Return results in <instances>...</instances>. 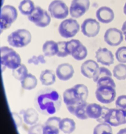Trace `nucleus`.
I'll list each match as a JSON object with an SVG mask.
<instances>
[{"instance_id": "nucleus-38", "label": "nucleus", "mask_w": 126, "mask_h": 134, "mask_svg": "<svg viewBox=\"0 0 126 134\" xmlns=\"http://www.w3.org/2000/svg\"><path fill=\"white\" fill-rule=\"evenodd\" d=\"M110 109L107 107H102V114L100 116L99 118L97 120V121L99 123H105V118L106 116V114H107L108 112L109 111Z\"/></svg>"}, {"instance_id": "nucleus-36", "label": "nucleus", "mask_w": 126, "mask_h": 134, "mask_svg": "<svg viewBox=\"0 0 126 134\" xmlns=\"http://www.w3.org/2000/svg\"><path fill=\"white\" fill-rule=\"evenodd\" d=\"M43 126L41 124H36L30 127L28 134H43Z\"/></svg>"}, {"instance_id": "nucleus-26", "label": "nucleus", "mask_w": 126, "mask_h": 134, "mask_svg": "<svg viewBox=\"0 0 126 134\" xmlns=\"http://www.w3.org/2000/svg\"><path fill=\"white\" fill-rule=\"evenodd\" d=\"M113 76L118 80H126V64L119 63L116 65L113 69Z\"/></svg>"}, {"instance_id": "nucleus-42", "label": "nucleus", "mask_w": 126, "mask_h": 134, "mask_svg": "<svg viewBox=\"0 0 126 134\" xmlns=\"http://www.w3.org/2000/svg\"><path fill=\"white\" fill-rule=\"evenodd\" d=\"M123 13H124L125 15H126V3H125L124 7H123Z\"/></svg>"}, {"instance_id": "nucleus-6", "label": "nucleus", "mask_w": 126, "mask_h": 134, "mask_svg": "<svg viewBox=\"0 0 126 134\" xmlns=\"http://www.w3.org/2000/svg\"><path fill=\"white\" fill-rule=\"evenodd\" d=\"M48 11L51 17L63 20L70 13V9L62 0H54L49 5Z\"/></svg>"}, {"instance_id": "nucleus-23", "label": "nucleus", "mask_w": 126, "mask_h": 134, "mask_svg": "<svg viewBox=\"0 0 126 134\" xmlns=\"http://www.w3.org/2000/svg\"><path fill=\"white\" fill-rule=\"evenodd\" d=\"M59 129L63 133L70 134L74 132L76 129V122L72 118H65L60 120L59 124Z\"/></svg>"}, {"instance_id": "nucleus-35", "label": "nucleus", "mask_w": 126, "mask_h": 134, "mask_svg": "<svg viewBox=\"0 0 126 134\" xmlns=\"http://www.w3.org/2000/svg\"><path fill=\"white\" fill-rule=\"evenodd\" d=\"M45 55H39V56H33L28 60V64H34V65H38L39 64H45L46 60L45 59Z\"/></svg>"}, {"instance_id": "nucleus-39", "label": "nucleus", "mask_w": 126, "mask_h": 134, "mask_svg": "<svg viewBox=\"0 0 126 134\" xmlns=\"http://www.w3.org/2000/svg\"><path fill=\"white\" fill-rule=\"evenodd\" d=\"M13 114V117L14 120H15V124H16V127H19V126H20L22 125V118L19 116V114L17 113H12Z\"/></svg>"}, {"instance_id": "nucleus-21", "label": "nucleus", "mask_w": 126, "mask_h": 134, "mask_svg": "<svg viewBox=\"0 0 126 134\" xmlns=\"http://www.w3.org/2000/svg\"><path fill=\"white\" fill-rule=\"evenodd\" d=\"M56 74L51 70H45L42 72L39 76L42 84L49 86L54 84L56 81Z\"/></svg>"}, {"instance_id": "nucleus-19", "label": "nucleus", "mask_w": 126, "mask_h": 134, "mask_svg": "<svg viewBox=\"0 0 126 134\" xmlns=\"http://www.w3.org/2000/svg\"><path fill=\"white\" fill-rule=\"evenodd\" d=\"M21 113L23 114L24 122L28 125L33 126L36 124L39 119V114L38 112L36 109H32V108H30L25 110H22Z\"/></svg>"}, {"instance_id": "nucleus-22", "label": "nucleus", "mask_w": 126, "mask_h": 134, "mask_svg": "<svg viewBox=\"0 0 126 134\" xmlns=\"http://www.w3.org/2000/svg\"><path fill=\"white\" fill-rule=\"evenodd\" d=\"M86 112L89 118L97 120L102 114V107L97 103H88Z\"/></svg>"}, {"instance_id": "nucleus-27", "label": "nucleus", "mask_w": 126, "mask_h": 134, "mask_svg": "<svg viewBox=\"0 0 126 134\" xmlns=\"http://www.w3.org/2000/svg\"><path fill=\"white\" fill-rule=\"evenodd\" d=\"M12 74L15 79L19 81H22L28 76V69L24 64H21L16 69L13 70Z\"/></svg>"}, {"instance_id": "nucleus-2", "label": "nucleus", "mask_w": 126, "mask_h": 134, "mask_svg": "<svg viewBox=\"0 0 126 134\" xmlns=\"http://www.w3.org/2000/svg\"><path fill=\"white\" fill-rule=\"evenodd\" d=\"M1 63L2 66L14 70L21 64V58L12 48L2 46L1 47Z\"/></svg>"}, {"instance_id": "nucleus-8", "label": "nucleus", "mask_w": 126, "mask_h": 134, "mask_svg": "<svg viewBox=\"0 0 126 134\" xmlns=\"http://www.w3.org/2000/svg\"><path fill=\"white\" fill-rule=\"evenodd\" d=\"M67 49L69 55L76 60H82L87 55V49L78 40H71L67 42Z\"/></svg>"}, {"instance_id": "nucleus-15", "label": "nucleus", "mask_w": 126, "mask_h": 134, "mask_svg": "<svg viewBox=\"0 0 126 134\" xmlns=\"http://www.w3.org/2000/svg\"><path fill=\"white\" fill-rule=\"evenodd\" d=\"M74 74V67L68 63L59 64L56 69V77L62 81L69 80L72 78Z\"/></svg>"}, {"instance_id": "nucleus-12", "label": "nucleus", "mask_w": 126, "mask_h": 134, "mask_svg": "<svg viewBox=\"0 0 126 134\" xmlns=\"http://www.w3.org/2000/svg\"><path fill=\"white\" fill-rule=\"evenodd\" d=\"M105 42L112 47L119 46L123 40V34L122 30L116 28H108L104 35Z\"/></svg>"}, {"instance_id": "nucleus-1", "label": "nucleus", "mask_w": 126, "mask_h": 134, "mask_svg": "<svg viewBox=\"0 0 126 134\" xmlns=\"http://www.w3.org/2000/svg\"><path fill=\"white\" fill-rule=\"evenodd\" d=\"M62 98L60 94L51 88H45L38 91L34 97V106L43 115H51L60 110Z\"/></svg>"}, {"instance_id": "nucleus-43", "label": "nucleus", "mask_w": 126, "mask_h": 134, "mask_svg": "<svg viewBox=\"0 0 126 134\" xmlns=\"http://www.w3.org/2000/svg\"><path fill=\"white\" fill-rule=\"evenodd\" d=\"M102 134H112V132H110V131H105L102 133Z\"/></svg>"}, {"instance_id": "nucleus-7", "label": "nucleus", "mask_w": 126, "mask_h": 134, "mask_svg": "<svg viewBox=\"0 0 126 134\" xmlns=\"http://www.w3.org/2000/svg\"><path fill=\"white\" fill-rule=\"evenodd\" d=\"M18 16L17 10L15 7L7 5L2 7L1 12V29H8L11 24L16 20Z\"/></svg>"}, {"instance_id": "nucleus-40", "label": "nucleus", "mask_w": 126, "mask_h": 134, "mask_svg": "<svg viewBox=\"0 0 126 134\" xmlns=\"http://www.w3.org/2000/svg\"><path fill=\"white\" fill-rule=\"evenodd\" d=\"M121 30L122 31V32H123V35L125 36L126 35V21H125L124 23H123V25H122V30Z\"/></svg>"}, {"instance_id": "nucleus-18", "label": "nucleus", "mask_w": 126, "mask_h": 134, "mask_svg": "<svg viewBox=\"0 0 126 134\" xmlns=\"http://www.w3.org/2000/svg\"><path fill=\"white\" fill-rule=\"evenodd\" d=\"M87 105L88 103H87V101H85V102H82L73 107L69 108L67 109L72 114L76 116L78 119L84 120H87V118H89L87 114V112H86Z\"/></svg>"}, {"instance_id": "nucleus-32", "label": "nucleus", "mask_w": 126, "mask_h": 134, "mask_svg": "<svg viewBox=\"0 0 126 134\" xmlns=\"http://www.w3.org/2000/svg\"><path fill=\"white\" fill-rule=\"evenodd\" d=\"M116 58L120 63H126V46L119 47L116 51Z\"/></svg>"}, {"instance_id": "nucleus-14", "label": "nucleus", "mask_w": 126, "mask_h": 134, "mask_svg": "<svg viewBox=\"0 0 126 134\" xmlns=\"http://www.w3.org/2000/svg\"><path fill=\"white\" fill-rule=\"evenodd\" d=\"M95 57L97 62L102 65L110 66L114 63V55L112 51L105 47H100L96 51Z\"/></svg>"}, {"instance_id": "nucleus-30", "label": "nucleus", "mask_w": 126, "mask_h": 134, "mask_svg": "<svg viewBox=\"0 0 126 134\" xmlns=\"http://www.w3.org/2000/svg\"><path fill=\"white\" fill-rule=\"evenodd\" d=\"M58 53L57 57H66L69 55L68 51L67 49V42L62 41L58 42Z\"/></svg>"}, {"instance_id": "nucleus-9", "label": "nucleus", "mask_w": 126, "mask_h": 134, "mask_svg": "<svg viewBox=\"0 0 126 134\" xmlns=\"http://www.w3.org/2000/svg\"><path fill=\"white\" fill-rule=\"evenodd\" d=\"M95 96L101 103H111L115 100L116 96V88L110 86H100L96 90Z\"/></svg>"}, {"instance_id": "nucleus-41", "label": "nucleus", "mask_w": 126, "mask_h": 134, "mask_svg": "<svg viewBox=\"0 0 126 134\" xmlns=\"http://www.w3.org/2000/svg\"><path fill=\"white\" fill-rule=\"evenodd\" d=\"M117 134H126V128H123L119 130Z\"/></svg>"}, {"instance_id": "nucleus-28", "label": "nucleus", "mask_w": 126, "mask_h": 134, "mask_svg": "<svg viewBox=\"0 0 126 134\" xmlns=\"http://www.w3.org/2000/svg\"><path fill=\"white\" fill-rule=\"evenodd\" d=\"M76 91L83 101H87L89 96L88 88L84 84H76L74 86Z\"/></svg>"}, {"instance_id": "nucleus-10", "label": "nucleus", "mask_w": 126, "mask_h": 134, "mask_svg": "<svg viewBox=\"0 0 126 134\" xmlns=\"http://www.w3.org/2000/svg\"><path fill=\"white\" fill-rule=\"evenodd\" d=\"M101 26L99 23L94 19H86L81 25L82 32L88 38H94L99 33Z\"/></svg>"}, {"instance_id": "nucleus-3", "label": "nucleus", "mask_w": 126, "mask_h": 134, "mask_svg": "<svg viewBox=\"0 0 126 134\" xmlns=\"http://www.w3.org/2000/svg\"><path fill=\"white\" fill-rule=\"evenodd\" d=\"M32 40L30 31L26 29H19L8 36L7 42L9 46L16 48H22L28 46Z\"/></svg>"}, {"instance_id": "nucleus-37", "label": "nucleus", "mask_w": 126, "mask_h": 134, "mask_svg": "<svg viewBox=\"0 0 126 134\" xmlns=\"http://www.w3.org/2000/svg\"><path fill=\"white\" fill-rule=\"evenodd\" d=\"M116 107L117 109H126V95H122L118 97L116 100Z\"/></svg>"}, {"instance_id": "nucleus-29", "label": "nucleus", "mask_w": 126, "mask_h": 134, "mask_svg": "<svg viewBox=\"0 0 126 134\" xmlns=\"http://www.w3.org/2000/svg\"><path fill=\"white\" fill-rule=\"evenodd\" d=\"M105 76H110L112 77V73L109 69H108L106 67L101 66L99 67L97 72H95V75H94L93 80V82L97 83V81L100 79V78H102Z\"/></svg>"}, {"instance_id": "nucleus-34", "label": "nucleus", "mask_w": 126, "mask_h": 134, "mask_svg": "<svg viewBox=\"0 0 126 134\" xmlns=\"http://www.w3.org/2000/svg\"><path fill=\"white\" fill-rule=\"evenodd\" d=\"M59 126L45 123L43 126V134H59Z\"/></svg>"}, {"instance_id": "nucleus-5", "label": "nucleus", "mask_w": 126, "mask_h": 134, "mask_svg": "<svg viewBox=\"0 0 126 134\" xmlns=\"http://www.w3.org/2000/svg\"><path fill=\"white\" fill-rule=\"evenodd\" d=\"M51 15L47 11L38 6L31 15H28V19L34 23L36 26L45 28L49 25L51 23Z\"/></svg>"}, {"instance_id": "nucleus-31", "label": "nucleus", "mask_w": 126, "mask_h": 134, "mask_svg": "<svg viewBox=\"0 0 126 134\" xmlns=\"http://www.w3.org/2000/svg\"><path fill=\"white\" fill-rule=\"evenodd\" d=\"M105 131L112 132L111 126L108 123H100L93 130V134H102Z\"/></svg>"}, {"instance_id": "nucleus-25", "label": "nucleus", "mask_w": 126, "mask_h": 134, "mask_svg": "<svg viewBox=\"0 0 126 134\" xmlns=\"http://www.w3.org/2000/svg\"><path fill=\"white\" fill-rule=\"evenodd\" d=\"M38 85V80L36 77L32 74H28V76L21 81V86L24 90H32L36 87Z\"/></svg>"}, {"instance_id": "nucleus-17", "label": "nucleus", "mask_w": 126, "mask_h": 134, "mask_svg": "<svg viewBox=\"0 0 126 134\" xmlns=\"http://www.w3.org/2000/svg\"><path fill=\"white\" fill-rule=\"evenodd\" d=\"M97 20L103 24H108L114 19V13L111 8L103 6L99 9L96 12Z\"/></svg>"}, {"instance_id": "nucleus-13", "label": "nucleus", "mask_w": 126, "mask_h": 134, "mask_svg": "<svg viewBox=\"0 0 126 134\" xmlns=\"http://www.w3.org/2000/svg\"><path fill=\"white\" fill-rule=\"evenodd\" d=\"M63 100L67 109L73 107L82 102H85L82 100L74 87L65 90L63 93Z\"/></svg>"}, {"instance_id": "nucleus-24", "label": "nucleus", "mask_w": 126, "mask_h": 134, "mask_svg": "<svg viewBox=\"0 0 126 134\" xmlns=\"http://www.w3.org/2000/svg\"><path fill=\"white\" fill-rule=\"evenodd\" d=\"M36 7L32 0H23L20 3L19 9L23 15H28L32 13Z\"/></svg>"}, {"instance_id": "nucleus-11", "label": "nucleus", "mask_w": 126, "mask_h": 134, "mask_svg": "<svg viewBox=\"0 0 126 134\" xmlns=\"http://www.w3.org/2000/svg\"><path fill=\"white\" fill-rule=\"evenodd\" d=\"M89 7V0H72L70 7V14L74 19H78L88 11Z\"/></svg>"}, {"instance_id": "nucleus-33", "label": "nucleus", "mask_w": 126, "mask_h": 134, "mask_svg": "<svg viewBox=\"0 0 126 134\" xmlns=\"http://www.w3.org/2000/svg\"><path fill=\"white\" fill-rule=\"evenodd\" d=\"M102 86H110L116 88V83L114 80L110 76H105L100 78L97 82V87H100Z\"/></svg>"}, {"instance_id": "nucleus-4", "label": "nucleus", "mask_w": 126, "mask_h": 134, "mask_svg": "<svg viewBox=\"0 0 126 134\" xmlns=\"http://www.w3.org/2000/svg\"><path fill=\"white\" fill-rule=\"evenodd\" d=\"M80 26L76 20L74 19H65L59 26V33L65 38H71L79 32Z\"/></svg>"}, {"instance_id": "nucleus-44", "label": "nucleus", "mask_w": 126, "mask_h": 134, "mask_svg": "<svg viewBox=\"0 0 126 134\" xmlns=\"http://www.w3.org/2000/svg\"><path fill=\"white\" fill-rule=\"evenodd\" d=\"M125 41H126V35H125Z\"/></svg>"}, {"instance_id": "nucleus-20", "label": "nucleus", "mask_w": 126, "mask_h": 134, "mask_svg": "<svg viewBox=\"0 0 126 134\" xmlns=\"http://www.w3.org/2000/svg\"><path fill=\"white\" fill-rule=\"evenodd\" d=\"M58 49H59L58 43L53 40L46 41L43 43V47H42L44 55L45 57H49L57 55Z\"/></svg>"}, {"instance_id": "nucleus-16", "label": "nucleus", "mask_w": 126, "mask_h": 134, "mask_svg": "<svg viewBox=\"0 0 126 134\" xmlns=\"http://www.w3.org/2000/svg\"><path fill=\"white\" fill-rule=\"evenodd\" d=\"M99 68V66L97 62L91 59H89L85 60L81 66V72L85 78L91 79L93 78Z\"/></svg>"}]
</instances>
